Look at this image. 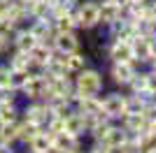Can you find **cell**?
<instances>
[{
    "instance_id": "24",
    "label": "cell",
    "mask_w": 156,
    "mask_h": 153,
    "mask_svg": "<svg viewBox=\"0 0 156 153\" xmlns=\"http://www.w3.org/2000/svg\"><path fill=\"white\" fill-rule=\"evenodd\" d=\"M114 153H142V146H140L133 137H128L119 148H114Z\"/></svg>"
},
{
    "instance_id": "37",
    "label": "cell",
    "mask_w": 156,
    "mask_h": 153,
    "mask_svg": "<svg viewBox=\"0 0 156 153\" xmlns=\"http://www.w3.org/2000/svg\"><path fill=\"white\" fill-rule=\"evenodd\" d=\"M135 2H147V0H135Z\"/></svg>"
},
{
    "instance_id": "12",
    "label": "cell",
    "mask_w": 156,
    "mask_h": 153,
    "mask_svg": "<svg viewBox=\"0 0 156 153\" xmlns=\"http://www.w3.org/2000/svg\"><path fill=\"white\" fill-rule=\"evenodd\" d=\"M119 14H121V7L114 0H98V16H100L98 25H110L112 21L119 19Z\"/></svg>"
},
{
    "instance_id": "25",
    "label": "cell",
    "mask_w": 156,
    "mask_h": 153,
    "mask_svg": "<svg viewBox=\"0 0 156 153\" xmlns=\"http://www.w3.org/2000/svg\"><path fill=\"white\" fill-rule=\"evenodd\" d=\"M86 153H114L107 144H103V141H89L86 139Z\"/></svg>"
},
{
    "instance_id": "36",
    "label": "cell",
    "mask_w": 156,
    "mask_h": 153,
    "mask_svg": "<svg viewBox=\"0 0 156 153\" xmlns=\"http://www.w3.org/2000/svg\"><path fill=\"white\" fill-rule=\"evenodd\" d=\"M7 2H9V0H0V5H7Z\"/></svg>"
},
{
    "instance_id": "33",
    "label": "cell",
    "mask_w": 156,
    "mask_h": 153,
    "mask_svg": "<svg viewBox=\"0 0 156 153\" xmlns=\"http://www.w3.org/2000/svg\"><path fill=\"white\" fill-rule=\"evenodd\" d=\"M142 153H156V141H151V144L142 146Z\"/></svg>"
},
{
    "instance_id": "14",
    "label": "cell",
    "mask_w": 156,
    "mask_h": 153,
    "mask_svg": "<svg viewBox=\"0 0 156 153\" xmlns=\"http://www.w3.org/2000/svg\"><path fill=\"white\" fill-rule=\"evenodd\" d=\"M37 44V39L30 35V30H28L26 25H19L16 30H14L12 35V49H19V51H30L33 46Z\"/></svg>"
},
{
    "instance_id": "3",
    "label": "cell",
    "mask_w": 156,
    "mask_h": 153,
    "mask_svg": "<svg viewBox=\"0 0 156 153\" xmlns=\"http://www.w3.org/2000/svg\"><path fill=\"white\" fill-rule=\"evenodd\" d=\"M100 109L110 121H117L126 111V90L114 88V90H103L100 93Z\"/></svg>"
},
{
    "instance_id": "7",
    "label": "cell",
    "mask_w": 156,
    "mask_h": 153,
    "mask_svg": "<svg viewBox=\"0 0 156 153\" xmlns=\"http://www.w3.org/2000/svg\"><path fill=\"white\" fill-rule=\"evenodd\" d=\"M105 51H107V63H128L133 58V51H130V42L128 39H117L110 37L107 44H105Z\"/></svg>"
},
{
    "instance_id": "15",
    "label": "cell",
    "mask_w": 156,
    "mask_h": 153,
    "mask_svg": "<svg viewBox=\"0 0 156 153\" xmlns=\"http://www.w3.org/2000/svg\"><path fill=\"white\" fill-rule=\"evenodd\" d=\"M130 42V51H133V58L135 60H140V63L147 67V63H149V42H147V37H142V35H133V37L128 39Z\"/></svg>"
},
{
    "instance_id": "1",
    "label": "cell",
    "mask_w": 156,
    "mask_h": 153,
    "mask_svg": "<svg viewBox=\"0 0 156 153\" xmlns=\"http://www.w3.org/2000/svg\"><path fill=\"white\" fill-rule=\"evenodd\" d=\"M72 83H75V93H79L82 97L100 95L105 90V86H107L105 72L96 65H89L84 70H79L77 74H72Z\"/></svg>"
},
{
    "instance_id": "11",
    "label": "cell",
    "mask_w": 156,
    "mask_h": 153,
    "mask_svg": "<svg viewBox=\"0 0 156 153\" xmlns=\"http://www.w3.org/2000/svg\"><path fill=\"white\" fill-rule=\"evenodd\" d=\"M51 141H54V134L42 127L26 146H21V148H28L30 153H49V151H51Z\"/></svg>"
},
{
    "instance_id": "34",
    "label": "cell",
    "mask_w": 156,
    "mask_h": 153,
    "mask_svg": "<svg viewBox=\"0 0 156 153\" xmlns=\"http://www.w3.org/2000/svg\"><path fill=\"white\" fill-rule=\"evenodd\" d=\"M114 2H117V5H119V7H124V5H128L130 0H114Z\"/></svg>"
},
{
    "instance_id": "20",
    "label": "cell",
    "mask_w": 156,
    "mask_h": 153,
    "mask_svg": "<svg viewBox=\"0 0 156 153\" xmlns=\"http://www.w3.org/2000/svg\"><path fill=\"white\" fill-rule=\"evenodd\" d=\"M51 46L49 44H42V42H37V44L33 46L30 51H28V56H30V63L40 65V67H44V63L49 60V56H51Z\"/></svg>"
},
{
    "instance_id": "18",
    "label": "cell",
    "mask_w": 156,
    "mask_h": 153,
    "mask_svg": "<svg viewBox=\"0 0 156 153\" xmlns=\"http://www.w3.org/2000/svg\"><path fill=\"white\" fill-rule=\"evenodd\" d=\"M5 65L9 70H26L28 65H30V56H28V51H19V49H9L5 58Z\"/></svg>"
},
{
    "instance_id": "10",
    "label": "cell",
    "mask_w": 156,
    "mask_h": 153,
    "mask_svg": "<svg viewBox=\"0 0 156 153\" xmlns=\"http://www.w3.org/2000/svg\"><path fill=\"white\" fill-rule=\"evenodd\" d=\"M65 63H68V72H70V74H77L79 70L93 65V60H91V56L86 53V49L82 46V49L72 51V53H65Z\"/></svg>"
},
{
    "instance_id": "17",
    "label": "cell",
    "mask_w": 156,
    "mask_h": 153,
    "mask_svg": "<svg viewBox=\"0 0 156 153\" xmlns=\"http://www.w3.org/2000/svg\"><path fill=\"white\" fill-rule=\"evenodd\" d=\"M126 139H128V132H126L124 127L119 125V123H110V127H107V132H105V137H103V144H107V146L114 151V148H119Z\"/></svg>"
},
{
    "instance_id": "35",
    "label": "cell",
    "mask_w": 156,
    "mask_h": 153,
    "mask_svg": "<svg viewBox=\"0 0 156 153\" xmlns=\"http://www.w3.org/2000/svg\"><path fill=\"white\" fill-rule=\"evenodd\" d=\"M0 23H2V7H0Z\"/></svg>"
},
{
    "instance_id": "29",
    "label": "cell",
    "mask_w": 156,
    "mask_h": 153,
    "mask_svg": "<svg viewBox=\"0 0 156 153\" xmlns=\"http://www.w3.org/2000/svg\"><path fill=\"white\" fill-rule=\"evenodd\" d=\"M51 5H61V7H68V9H72V7L77 5L79 0H49Z\"/></svg>"
},
{
    "instance_id": "4",
    "label": "cell",
    "mask_w": 156,
    "mask_h": 153,
    "mask_svg": "<svg viewBox=\"0 0 156 153\" xmlns=\"http://www.w3.org/2000/svg\"><path fill=\"white\" fill-rule=\"evenodd\" d=\"M21 116L26 121H33L35 125L44 127L51 118V109L44 100H30V102H21Z\"/></svg>"
},
{
    "instance_id": "8",
    "label": "cell",
    "mask_w": 156,
    "mask_h": 153,
    "mask_svg": "<svg viewBox=\"0 0 156 153\" xmlns=\"http://www.w3.org/2000/svg\"><path fill=\"white\" fill-rule=\"evenodd\" d=\"M82 46H84V42L79 37V30H65L54 35V51H58V53H72Z\"/></svg>"
},
{
    "instance_id": "22",
    "label": "cell",
    "mask_w": 156,
    "mask_h": 153,
    "mask_svg": "<svg viewBox=\"0 0 156 153\" xmlns=\"http://www.w3.org/2000/svg\"><path fill=\"white\" fill-rule=\"evenodd\" d=\"M16 134H19V123H16V121L2 123V125H0V137H2V141H5V144L16 146Z\"/></svg>"
},
{
    "instance_id": "6",
    "label": "cell",
    "mask_w": 156,
    "mask_h": 153,
    "mask_svg": "<svg viewBox=\"0 0 156 153\" xmlns=\"http://www.w3.org/2000/svg\"><path fill=\"white\" fill-rule=\"evenodd\" d=\"M47 79L49 76L42 72L37 76H28V81L23 83V88L19 90L21 102H30V100H44L47 97Z\"/></svg>"
},
{
    "instance_id": "38",
    "label": "cell",
    "mask_w": 156,
    "mask_h": 153,
    "mask_svg": "<svg viewBox=\"0 0 156 153\" xmlns=\"http://www.w3.org/2000/svg\"><path fill=\"white\" fill-rule=\"evenodd\" d=\"M0 144H5V141H2V137H0Z\"/></svg>"
},
{
    "instance_id": "27",
    "label": "cell",
    "mask_w": 156,
    "mask_h": 153,
    "mask_svg": "<svg viewBox=\"0 0 156 153\" xmlns=\"http://www.w3.org/2000/svg\"><path fill=\"white\" fill-rule=\"evenodd\" d=\"M7 81H9V67L5 65V60H0V88L7 86Z\"/></svg>"
},
{
    "instance_id": "5",
    "label": "cell",
    "mask_w": 156,
    "mask_h": 153,
    "mask_svg": "<svg viewBox=\"0 0 156 153\" xmlns=\"http://www.w3.org/2000/svg\"><path fill=\"white\" fill-rule=\"evenodd\" d=\"M135 67L130 63H107V70H105V81H110L114 88H126V83L130 81V76L135 74Z\"/></svg>"
},
{
    "instance_id": "23",
    "label": "cell",
    "mask_w": 156,
    "mask_h": 153,
    "mask_svg": "<svg viewBox=\"0 0 156 153\" xmlns=\"http://www.w3.org/2000/svg\"><path fill=\"white\" fill-rule=\"evenodd\" d=\"M26 81H28V72L26 70H9V81H7V86H9L12 90L19 93Z\"/></svg>"
},
{
    "instance_id": "32",
    "label": "cell",
    "mask_w": 156,
    "mask_h": 153,
    "mask_svg": "<svg viewBox=\"0 0 156 153\" xmlns=\"http://www.w3.org/2000/svg\"><path fill=\"white\" fill-rule=\"evenodd\" d=\"M147 5H149V16H151V21H156V0H149Z\"/></svg>"
},
{
    "instance_id": "26",
    "label": "cell",
    "mask_w": 156,
    "mask_h": 153,
    "mask_svg": "<svg viewBox=\"0 0 156 153\" xmlns=\"http://www.w3.org/2000/svg\"><path fill=\"white\" fill-rule=\"evenodd\" d=\"M142 116H144V121H147L149 127H156V102H151V104H147L142 109Z\"/></svg>"
},
{
    "instance_id": "19",
    "label": "cell",
    "mask_w": 156,
    "mask_h": 153,
    "mask_svg": "<svg viewBox=\"0 0 156 153\" xmlns=\"http://www.w3.org/2000/svg\"><path fill=\"white\" fill-rule=\"evenodd\" d=\"M19 116H21V102H0V125L19 121Z\"/></svg>"
},
{
    "instance_id": "28",
    "label": "cell",
    "mask_w": 156,
    "mask_h": 153,
    "mask_svg": "<svg viewBox=\"0 0 156 153\" xmlns=\"http://www.w3.org/2000/svg\"><path fill=\"white\" fill-rule=\"evenodd\" d=\"M147 90H151L156 95V72L147 67Z\"/></svg>"
},
{
    "instance_id": "9",
    "label": "cell",
    "mask_w": 156,
    "mask_h": 153,
    "mask_svg": "<svg viewBox=\"0 0 156 153\" xmlns=\"http://www.w3.org/2000/svg\"><path fill=\"white\" fill-rule=\"evenodd\" d=\"M44 74L49 76H72L68 72V63H65V53H58V51H51L49 60L44 63Z\"/></svg>"
},
{
    "instance_id": "2",
    "label": "cell",
    "mask_w": 156,
    "mask_h": 153,
    "mask_svg": "<svg viewBox=\"0 0 156 153\" xmlns=\"http://www.w3.org/2000/svg\"><path fill=\"white\" fill-rule=\"evenodd\" d=\"M72 16H75V23H77L79 32L93 30V28L100 23V16H98V0H79L77 5L72 7Z\"/></svg>"
},
{
    "instance_id": "16",
    "label": "cell",
    "mask_w": 156,
    "mask_h": 153,
    "mask_svg": "<svg viewBox=\"0 0 156 153\" xmlns=\"http://www.w3.org/2000/svg\"><path fill=\"white\" fill-rule=\"evenodd\" d=\"M19 134H16V148H21V146H26L28 141L33 139V137H35V134L40 132V130H42V127L40 125H35V123L33 121H26V118H23V116H19Z\"/></svg>"
},
{
    "instance_id": "39",
    "label": "cell",
    "mask_w": 156,
    "mask_h": 153,
    "mask_svg": "<svg viewBox=\"0 0 156 153\" xmlns=\"http://www.w3.org/2000/svg\"><path fill=\"white\" fill-rule=\"evenodd\" d=\"M82 153H86V151H82Z\"/></svg>"
},
{
    "instance_id": "30",
    "label": "cell",
    "mask_w": 156,
    "mask_h": 153,
    "mask_svg": "<svg viewBox=\"0 0 156 153\" xmlns=\"http://www.w3.org/2000/svg\"><path fill=\"white\" fill-rule=\"evenodd\" d=\"M147 42H149V56H151V58H156V32L147 37ZM151 58H149V60H151Z\"/></svg>"
},
{
    "instance_id": "31",
    "label": "cell",
    "mask_w": 156,
    "mask_h": 153,
    "mask_svg": "<svg viewBox=\"0 0 156 153\" xmlns=\"http://www.w3.org/2000/svg\"><path fill=\"white\" fill-rule=\"evenodd\" d=\"M0 153H16V146H12V144H0Z\"/></svg>"
},
{
    "instance_id": "21",
    "label": "cell",
    "mask_w": 156,
    "mask_h": 153,
    "mask_svg": "<svg viewBox=\"0 0 156 153\" xmlns=\"http://www.w3.org/2000/svg\"><path fill=\"white\" fill-rule=\"evenodd\" d=\"M147 88V67H142V70H137L135 74L130 76V81L126 83V93H140V90Z\"/></svg>"
},
{
    "instance_id": "13",
    "label": "cell",
    "mask_w": 156,
    "mask_h": 153,
    "mask_svg": "<svg viewBox=\"0 0 156 153\" xmlns=\"http://www.w3.org/2000/svg\"><path fill=\"white\" fill-rule=\"evenodd\" d=\"M63 132L72 134V137H79V139H86V125H84V116L79 111H72L68 118L63 121Z\"/></svg>"
},
{
    "instance_id": "40",
    "label": "cell",
    "mask_w": 156,
    "mask_h": 153,
    "mask_svg": "<svg viewBox=\"0 0 156 153\" xmlns=\"http://www.w3.org/2000/svg\"><path fill=\"white\" fill-rule=\"evenodd\" d=\"M154 102H156V100H154Z\"/></svg>"
}]
</instances>
